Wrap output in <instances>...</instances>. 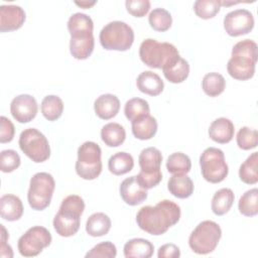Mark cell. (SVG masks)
<instances>
[{
    "instance_id": "cell-15",
    "label": "cell",
    "mask_w": 258,
    "mask_h": 258,
    "mask_svg": "<svg viewBox=\"0 0 258 258\" xmlns=\"http://www.w3.org/2000/svg\"><path fill=\"white\" fill-rule=\"evenodd\" d=\"M25 12L18 5L0 6V31L7 32L19 29L25 21Z\"/></svg>"
},
{
    "instance_id": "cell-11",
    "label": "cell",
    "mask_w": 258,
    "mask_h": 258,
    "mask_svg": "<svg viewBox=\"0 0 258 258\" xmlns=\"http://www.w3.org/2000/svg\"><path fill=\"white\" fill-rule=\"evenodd\" d=\"M50 232L42 226H33L29 228L19 239L17 248L20 255L24 257H34L48 247L51 243Z\"/></svg>"
},
{
    "instance_id": "cell-33",
    "label": "cell",
    "mask_w": 258,
    "mask_h": 258,
    "mask_svg": "<svg viewBox=\"0 0 258 258\" xmlns=\"http://www.w3.org/2000/svg\"><path fill=\"white\" fill-rule=\"evenodd\" d=\"M166 168L172 174H186L191 168L190 158L182 152L171 153L167 157Z\"/></svg>"
},
{
    "instance_id": "cell-20",
    "label": "cell",
    "mask_w": 258,
    "mask_h": 258,
    "mask_svg": "<svg viewBox=\"0 0 258 258\" xmlns=\"http://www.w3.org/2000/svg\"><path fill=\"white\" fill-rule=\"evenodd\" d=\"M136 86L140 92L149 96H158L164 89V83L161 78L151 71H145L139 74L136 80Z\"/></svg>"
},
{
    "instance_id": "cell-9",
    "label": "cell",
    "mask_w": 258,
    "mask_h": 258,
    "mask_svg": "<svg viewBox=\"0 0 258 258\" xmlns=\"http://www.w3.org/2000/svg\"><path fill=\"white\" fill-rule=\"evenodd\" d=\"M21 151L35 163H41L50 156L47 138L36 128L24 129L18 140Z\"/></svg>"
},
{
    "instance_id": "cell-17",
    "label": "cell",
    "mask_w": 258,
    "mask_h": 258,
    "mask_svg": "<svg viewBox=\"0 0 258 258\" xmlns=\"http://www.w3.org/2000/svg\"><path fill=\"white\" fill-rule=\"evenodd\" d=\"M235 133L233 122L225 117H220L214 120L209 127V137L220 144L229 143Z\"/></svg>"
},
{
    "instance_id": "cell-35",
    "label": "cell",
    "mask_w": 258,
    "mask_h": 258,
    "mask_svg": "<svg viewBox=\"0 0 258 258\" xmlns=\"http://www.w3.org/2000/svg\"><path fill=\"white\" fill-rule=\"evenodd\" d=\"M150 108L148 102L141 98H132L124 106V114L129 121H134L145 115H149Z\"/></svg>"
},
{
    "instance_id": "cell-43",
    "label": "cell",
    "mask_w": 258,
    "mask_h": 258,
    "mask_svg": "<svg viewBox=\"0 0 258 258\" xmlns=\"http://www.w3.org/2000/svg\"><path fill=\"white\" fill-rule=\"evenodd\" d=\"M136 179L142 187L149 189L156 186L161 181L162 173H161V170L151 172V173H146L140 170V172L136 175Z\"/></svg>"
},
{
    "instance_id": "cell-22",
    "label": "cell",
    "mask_w": 258,
    "mask_h": 258,
    "mask_svg": "<svg viewBox=\"0 0 258 258\" xmlns=\"http://www.w3.org/2000/svg\"><path fill=\"white\" fill-rule=\"evenodd\" d=\"M169 192L177 199L189 198L195 189L194 182L186 174H173L167 182Z\"/></svg>"
},
{
    "instance_id": "cell-34",
    "label": "cell",
    "mask_w": 258,
    "mask_h": 258,
    "mask_svg": "<svg viewBox=\"0 0 258 258\" xmlns=\"http://www.w3.org/2000/svg\"><path fill=\"white\" fill-rule=\"evenodd\" d=\"M238 209L245 217H254L258 214V189L256 187L242 195L238 202Z\"/></svg>"
},
{
    "instance_id": "cell-37",
    "label": "cell",
    "mask_w": 258,
    "mask_h": 258,
    "mask_svg": "<svg viewBox=\"0 0 258 258\" xmlns=\"http://www.w3.org/2000/svg\"><path fill=\"white\" fill-rule=\"evenodd\" d=\"M68 30L70 34L80 31H91L94 30V22L92 18L81 12L74 13L68 20Z\"/></svg>"
},
{
    "instance_id": "cell-7",
    "label": "cell",
    "mask_w": 258,
    "mask_h": 258,
    "mask_svg": "<svg viewBox=\"0 0 258 258\" xmlns=\"http://www.w3.org/2000/svg\"><path fill=\"white\" fill-rule=\"evenodd\" d=\"M102 150L99 144L86 141L78 148L77 174L86 180L96 179L102 172Z\"/></svg>"
},
{
    "instance_id": "cell-2",
    "label": "cell",
    "mask_w": 258,
    "mask_h": 258,
    "mask_svg": "<svg viewBox=\"0 0 258 258\" xmlns=\"http://www.w3.org/2000/svg\"><path fill=\"white\" fill-rule=\"evenodd\" d=\"M257 44L251 39L238 41L232 48L227 63L228 74L235 80L247 81L253 78L257 62Z\"/></svg>"
},
{
    "instance_id": "cell-10",
    "label": "cell",
    "mask_w": 258,
    "mask_h": 258,
    "mask_svg": "<svg viewBox=\"0 0 258 258\" xmlns=\"http://www.w3.org/2000/svg\"><path fill=\"white\" fill-rule=\"evenodd\" d=\"M200 166L203 177L211 183L223 181L229 172L223 150L216 147L206 148L200 156Z\"/></svg>"
},
{
    "instance_id": "cell-16",
    "label": "cell",
    "mask_w": 258,
    "mask_h": 258,
    "mask_svg": "<svg viewBox=\"0 0 258 258\" xmlns=\"http://www.w3.org/2000/svg\"><path fill=\"white\" fill-rule=\"evenodd\" d=\"M119 192L121 199L129 206L140 205L148 196L147 189L139 184L136 175L125 178L120 184Z\"/></svg>"
},
{
    "instance_id": "cell-3",
    "label": "cell",
    "mask_w": 258,
    "mask_h": 258,
    "mask_svg": "<svg viewBox=\"0 0 258 258\" xmlns=\"http://www.w3.org/2000/svg\"><path fill=\"white\" fill-rule=\"evenodd\" d=\"M85 210V202L78 195L66 197L53 218V228L61 237H71L80 229L81 216Z\"/></svg>"
},
{
    "instance_id": "cell-47",
    "label": "cell",
    "mask_w": 258,
    "mask_h": 258,
    "mask_svg": "<svg viewBox=\"0 0 258 258\" xmlns=\"http://www.w3.org/2000/svg\"><path fill=\"white\" fill-rule=\"evenodd\" d=\"M97 2L96 1H87V0H84V1H75V4L80 6L81 8H84V9H88V8H91L92 6H94Z\"/></svg>"
},
{
    "instance_id": "cell-29",
    "label": "cell",
    "mask_w": 258,
    "mask_h": 258,
    "mask_svg": "<svg viewBox=\"0 0 258 258\" xmlns=\"http://www.w3.org/2000/svg\"><path fill=\"white\" fill-rule=\"evenodd\" d=\"M239 177L246 184L258 182V152H253L240 165Z\"/></svg>"
},
{
    "instance_id": "cell-45",
    "label": "cell",
    "mask_w": 258,
    "mask_h": 258,
    "mask_svg": "<svg viewBox=\"0 0 258 258\" xmlns=\"http://www.w3.org/2000/svg\"><path fill=\"white\" fill-rule=\"evenodd\" d=\"M180 256L179 248L172 243H167L159 247L157 252L158 258H178Z\"/></svg>"
},
{
    "instance_id": "cell-1",
    "label": "cell",
    "mask_w": 258,
    "mask_h": 258,
    "mask_svg": "<svg viewBox=\"0 0 258 258\" xmlns=\"http://www.w3.org/2000/svg\"><path fill=\"white\" fill-rule=\"evenodd\" d=\"M180 208L169 200H162L155 206H144L136 215L138 227L149 235L159 236L170 227L177 224L180 219Z\"/></svg>"
},
{
    "instance_id": "cell-25",
    "label": "cell",
    "mask_w": 258,
    "mask_h": 258,
    "mask_svg": "<svg viewBox=\"0 0 258 258\" xmlns=\"http://www.w3.org/2000/svg\"><path fill=\"white\" fill-rule=\"evenodd\" d=\"M139 166L141 171L146 173H151L160 170V165L162 162V154L156 147L144 148L138 157Z\"/></svg>"
},
{
    "instance_id": "cell-32",
    "label": "cell",
    "mask_w": 258,
    "mask_h": 258,
    "mask_svg": "<svg viewBox=\"0 0 258 258\" xmlns=\"http://www.w3.org/2000/svg\"><path fill=\"white\" fill-rule=\"evenodd\" d=\"M165 79L172 84H179L185 81L189 75V64L181 56L169 68L162 70Z\"/></svg>"
},
{
    "instance_id": "cell-6",
    "label": "cell",
    "mask_w": 258,
    "mask_h": 258,
    "mask_svg": "<svg viewBox=\"0 0 258 258\" xmlns=\"http://www.w3.org/2000/svg\"><path fill=\"white\" fill-rule=\"evenodd\" d=\"M222 237V230L219 224L206 220L201 222L190 233L188 245L190 249L200 255L212 253L218 246Z\"/></svg>"
},
{
    "instance_id": "cell-24",
    "label": "cell",
    "mask_w": 258,
    "mask_h": 258,
    "mask_svg": "<svg viewBox=\"0 0 258 258\" xmlns=\"http://www.w3.org/2000/svg\"><path fill=\"white\" fill-rule=\"evenodd\" d=\"M111 219L105 213L92 214L86 222V232L92 237H102L109 233L111 229Z\"/></svg>"
},
{
    "instance_id": "cell-38",
    "label": "cell",
    "mask_w": 258,
    "mask_h": 258,
    "mask_svg": "<svg viewBox=\"0 0 258 258\" xmlns=\"http://www.w3.org/2000/svg\"><path fill=\"white\" fill-rule=\"evenodd\" d=\"M221 9L218 0H197L194 3V11L196 15L202 19H210L215 17Z\"/></svg>"
},
{
    "instance_id": "cell-23",
    "label": "cell",
    "mask_w": 258,
    "mask_h": 258,
    "mask_svg": "<svg viewBox=\"0 0 258 258\" xmlns=\"http://www.w3.org/2000/svg\"><path fill=\"white\" fill-rule=\"evenodd\" d=\"M157 121L151 115H145L131 122L132 134L139 140H149L157 132Z\"/></svg>"
},
{
    "instance_id": "cell-21",
    "label": "cell",
    "mask_w": 258,
    "mask_h": 258,
    "mask_svg": "<svg viewBox=\"0 0 258 258\" xmlns=\"http://www.w3.org/2000/svg\"><path fill=\"white\" fill-rule=\"evenodd\" d=\"M124 256L126 258H150L154 252L153 244L143 238H134L124 245Z\"/></svg>"
},
{
    "instance_id": "cell-30",
    "label": "cell",
    "mask_w": 258,
    "mask_h": 258,
    "mask_svg": "<svg viewBox=\"0 0 258 258\" xmlns=\"http://www.w3.org/2000/svg\"><path fill=\"white\" fill-rule=\"evenodd\" d=\"M202 88L204 93L209 97H218L225 91L226 80L219 73H209L203 78Z\"/></svg>"
},
{
    "instance_id": "cell-5",
    "label": "cell",
    "mask_w": 258,
    "mask_h": 258,
    "mask_svg": "<svg viewBox=\"0 0 258 258\" xmlns=\"http://www.w3.org/2000/svg\"><path fill=\"white\" fill-rule=\"evenodd\" d=\"M99 39L103 48L107 50L126 51L134 42V31L126 22L114 20L102 28Z\"/></svg>"
},
{
    "instance_id": "cell-36",
    "label": "cell",
    "mask_w": 258,
    "mask_h": 258,
    "mask_svg": "<svg viewBox=\"0 0 258 258\" xmlns=\"http://www.w3.org/2000/svg\"><path fill=\"white\" fill-rule=\"evenodd\" d=\"M148 22L155 31H166L171 27L172 17L171 14L164 8L153 9L148 16Z\"/></svg>"
},
{
    "instance_id": "cell-4",
    "label": "cell",
    "mask_w": 258,
    "mask_h": 258,
    "mask_svg": "<svg viewBox=\"0 0 258 258\" xmlns=\"http://www.w3.org/2000/svg\"><path fill=\"white\" fill-rule=\"evenodd\" d=\"M139 56L147 67L161 70L169 68L180 57L177 48L172 43L159 42L153 38H146L141 42Z\"/></svg>"
},
{
    "instance_id": "cell-26",
    "label": "cell",
    "mask_w": 258,
    "mask_h": 258,
    "mask_svg": "<svg viewBox=\"0 0 258 258\" xmlns=\"http://www.w3.org/2000/svg\"><path fill=\"white\" fill-rule=\"evenodd\" d=\"M101 138L109 147H118L126 139V131L124 127L116 122H110L101 129Z\"/></svg>"
},
{
    "instance_id": "cell-8",
    "label": "cell",
    "mask_w": 258,
    "mask_h": 258,
    "mask_svg": "<svg viewBox=\"0 0 258 258\" xmlns=\"http://www.w3.org/2000/svg\"><path fill=\"white\" fill-rule=\"evenodd\" d=\"M55 181L48 172H37L29 181L27 201L32 210L43 211L51 202Z\"/></svg>"
},
{
    "instance_id": "cell-28",
    "label": "cell",
    "mask_w": 258,
    "mask_h": 258,
    "mask_svg": "<svg viewBox=\"0 0 258 258\" xmlns=\"http://www.w3.org/2000/svg\"><path fill=\"white\" fill-rule=\"evenodd\" d=\"M134 166V159L131 154L120 151L113 154L108 160V168L111 173L115 175H122L132 170Z\"/></svg>"
},
{
    "instance_id": "cell-14",
    "label": "cell",
    "mask_w": 258,
    "mask_h": 258,
    "mask_svg": "<svg viewBox=\"0 0 258 258\" xmlns=\"http://www.w3.org/2000/svg\"><path fill=\"white\" fill-rule=\"evenodd\" d=\"M95 47V38L93 32L82 31L71 34L70 51L76 59H87Z\"/></svg>"
},
{
    "instance_id": "cell-41",
    "label": "cell",
    "mask_w": 258,
    "mask_h": 258,
    "mask_svg": "<svg viewBox=\"0 0 258 258\" xmlns=\"http://www.w3.org/2000/svg\"><path fill=\"white\" fill-rule=\"evenodd\" d=\"M116 255V246L110 241H105L94 246L86 254V258H115Z\"/></svg>"
},
{
    "instance_id": "cell-42",
    "label": "cell",
    "mask_w": 258,
    "mask_h": 258,
    "mask_svg": "<svg viewBox=\"0 0 258 258\" xmlns=\"http://www.w3.org/2000/svg\"><path fill=\"white\" fill-rule=\"evenodd\" d=\"M127 11L134 17L145 16L150 9L149 0H127L125 2Z\"/></svg>"
},
{
    "instance_id": "cell-13",
    "label": "cell",
    "mask_w": 258,
    "mask_h": 258,
    "mask_svg": "<svg viewBox=\"0 0 258 258\" xmlns=\"http://www.w3.org/2000/svg\"><path fill=\"white\" fill-rule=\"evenodd\" d=\"M38 111V105L34 97L28 94H21L13 98L10 104V113L19 123L32 121Z\"/></svg>"
},
{
    "instance_id": "cell-40",
    "label": "cell",
    "mask_w": 258,
    "mask_h": 258,
    "mask_svg": "<svg viewBox=\"0 0 258 258\" xmlns=\"http://www.w3.org/2000/svg\"><path fill=\"white\" fill-rule=\"evenodd\" d=\"M21 159L19 154L13 149H5L0 153V169L2 172L9 173L20 166Z\"/></svg>"
},
{
    "instance_id": "cell-27",
    "label": "cell",
    "mask_w": 258,
    "mask_h": 258,
    "mask_svg": "<svg viewBox=\"0 0 258 258\" xmlns=\"http://www.w3.org/2000/svg\"><path fill=\"white\" fill-rule=\"evenodd\" d=\"M235 200L234 192L231 188L223 187L217 190L212 199L211 208L215 215L223 216L227 214L233 206Z\"/></svg>"
},
{
    "instance_id": "cell-19",
    "label": "cell",
    "mask_w": 258,
    "mask_h": 258,
    "mask_svg": "<svg viewBox=\"0 0 258 258\" xmlns=\"http://www.w3.org/2000/svg\"><path fill=\"white\" fill-rule=\"evenodd\" d=\"M1 218L8 222L19 220L23 215V205L21 200L14 195H4L0 198Z\"/></svg>"
},
{
    "instance_id": "cell-12",
    "label": "cell",
    "mask_w": 258,
    "mask_h": 258,
    "mask_svg": "<svg viewBox=\"0 0 258 258\" xmlns=\"http://www.w3.org/2000/svg\"><path fill=\"white\" fill-rule=\"evenodd\" d=\"M254 27V16L247 9H235L224 17V29L230 36L249 33Z\"/></svg>"
},
{
    "instance_id": "cell-18",
    "label": "cell",
    "mask_w": 258,
    "mask_h": 258,
    "mask_svg": "<svg viewBox=\"0 0 258 258\" xmlns=\"http://www.w3.org/2000/svg\"><path fill=\"white\" fill-rule=\"evenodd\" d=\"M94 110L96 115L103 120L114 118L120 110V101L113 94H103L94 102Z\"/></svg>"
},
{
    "instance_id": "cell-31",
    "label": "cell",
    "mask_w": 258,
    "mask_h": 258,
    "mask_svg": "<svg viewBox=\"0 0 258 258\" xmlns=\"http://www.w3.org/2000/svg\"><path fill=\"white\" fill-rule=\"evenodd\" d=\"M41 113L43 117L48 121L57 120L63 111L62 100L55 95H48L43 98L40 105Z\"/></svg>"
},
{
    "instance_id": "cell-39",
    "label": "cell",
    "mask_w": 258,
    "mask_h": 258,
    "mask_svg": "<svg viewBox=\"0 0 258 258\" xmlns=\"http://www.w3.org/2000/svg\"><path fill=\"white\" fill-rule=\"evenodd\" d=\"M236 142L240 149L250 150L258 145V132L256 129H251L247 126L242 127L236 136Z\"/></svg>"
},
{
    "instance_id": "cell-46",
    "label": "cell",
    "mask_w": 258,
    "mask_h": 258,
    "mask_svg": "<svg viewBox=\"0 0 258 258\" xmlns=\"http://www.w3.org/2000/svg\"><path fill=\"white\" fill-rule=\"evenodd\" d=\"M1 246H0V256L1 257H13V252H12V248L10 247V245H8L6 243V240L7 238L9 237L7 232H6V229L4 227V225H1Z\"/></svg>"
},
{
    "instance_id": "cell-44",
    "label": "cell",
    "mask_w": 258,
    "mask_h": 258,
    "mask_svg": "<svg viewBox=\"0 0 258 258\" xmlns=\"http://www.w3.org/2000/svg\"><path fill=\"white\" fill-rule=\"evenodd\" d=\"M15 128L13 123L5 116L0 117V142L8 143L13 140Z\"/></svg>"
}]
</instances>
